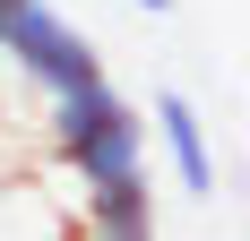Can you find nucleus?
<instances>
[{"instance_id": "1", "label": "nucleus", "mask_w": 250, "mask_h": 241, "mask_svg": "<svg viewBox=\"0 0 250 241\" xmlns=\"http://www.w3.org/2000/svg\"><path fill=\"white\" fill-rule=\"evenodd\" d=\"M52 155L78 181H112V172L147 164V112L121 103L112 86H78V95H52Z\"/></svg>"}, {"instance_id": "2", "label": "nucleus", "mask_w": 250, "mask_h": 241, "mask_svg": "<svg viewBox=\"0 0 250 241\" xmlns=\"http://www.w3.org/2000/svg\"><path fill=\"white\" fill-rule=\"evenodd\" d=\"M0 60L26 78V86H43V95H78V86H104V60L95 43L78 35L52 0H18V18L0 26Z\"/></svg>"}, {"instance_id": "5", "label": "nucleus", "mask_w": 250, "mask_h": 241, "mask_svg": "<svg viewBox=\"0 0 250 241\" xmlns=\"http://www.w3.org/2000/svg\"><path fill=\"white\" fill-rule=\"evenodd\" d=\"M138 9H147V18H164V9H173V0H138Z\"/></svg>"}, {"instance_id": "4", "label": "nucleus", "mask_w": 250, "mask_h": 241, "mask_svg": "<svg viewBox=\"0 0 250 241\" xmlns=\"http://www.w3.org/2000/svg\"><path fill=\"white\" fill-rule=\"evenodd\" d=\"M147 120H155V138H164V164H173V181H181L190 198H216V146H207L199 103L164 86V95L147 103Z\"/></svg>"}, {"instance_id": "3", "label": "nucleus", "mask_w": 250, "mask_h": 241, "mask_svg": "<svg viewBox=\"0 0 250 241\" xmlns=\"http://www.w3.org/2000/svg\"><path fill=\"white\" fill-rule=\"evenodd\" d=\"M78 233L86 241H155V190H147V164L138 172H112V181H78Z\"/></svg>"}, {"instance_id": "6", "label": "nucleus", "mask_w": 250, "mask_h": 241, "mask_svg": "<svg viewBox=\"0 0 250 241\" xmlns=\"http://www.w3.org/2000/svg\"><path fill=\"white\" fill-rule=\"evenodd\" d=\"M9 18H18V0H0V26H9Z\"/></svg>"}]
</instances>
